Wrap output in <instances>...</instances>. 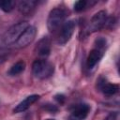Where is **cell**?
<instances>
[{"label":"cell","instance_id":"cell-1","mask_svg":"<svg viewBox=\"0 0 120 120\" xmlns=\"http://www.w3.org/2000/svg\"><path fill=\"white\" fill-rule=\"evenodd\" d=\"M53 71V65L45 59H38L32 65V72L38 79H47L52 75Z\"/></svg>","mask_w":120,"mask_h":120},{"label":"cell","instance_id":"cell-2","mask_svg":"<svg viewBox=\"0 0 120 120\" xmlns=\"http://www.w3.org/2000/svg\"><path fill=\"white\" fill-rule=\"evenodd\" d=\"M29 26L27 22H20L16 24H13L8 30L4 34L3 40L6 45L15 44L21 35L24 32V30Z\"/></svg>","mask_w":120,"mask_h":120},{"label":"cell","instance_id":"cell-3","mask_svg":"<svg viewBox=\"0 0 120 120\" xmlns=\"http://www.w3.org/2000/svg\"><path fill=\"white\" fill-rule=\"evenodd\" d=\"M66 17H67V13L63 8H56L52 9L51 12L49 13L48 20H47L48 29L51 32H53L56 29H58L65 22Z\"/></svg>","mask_w":120,"mask_h":120},{"label":"cell","instance_id":"cell-4","mask_svg":"<svg viewBox=\"0 0 120 120\" xmlns=\"http://www.w3.org/2000/svg\"><path fill=\"white\" fill-rule=\"evenodd\" d=\"M107 21V12L105 10H100L97 12L90 20L88 26L86 28L87 33H93L100 30L106 23Z\"/></svg>","mask_w":120,"mask_h":120},{"label":"cell","instance_id":"cell-5","mask_svg":"<svg viewBox=\"0 0 120 120\" xmlns=\"http://www.w3.org/2000/svg\"><path fill=\"white\" fill-rule=\"evenodd\" d=\"M36 34H37L36 27L35 26H32V25H29L24 30V32L21 35V37L18 38V40L16 41V43H15L16 47L17 48L26 47L27 45H29L34 40V38L36 37Z\"/></svg>","mask_w":120,"mask_h":120},{"label":"cell","instance_id":"cell-6","mask_svg":"<svg viewBox=\"0 0 120 120\" xmlns=\"http://www.w3.org/2000/svg\"><path fill=\"white\" fill-rule=\"evenodd\" d=\"M74 29H75V22L74 21H68V22H66L63 24L61 32L59 34L58 43L61 44V45L67 43L70 39L71 36L73 35Z\"/></svg>","mask_w":120,"mask_h":120},{"label":"cell","instance_id":"cell-7","mask_svg":"<svg viewBox=\"0 0 120 120\" xmlns=\"http://www.w3.org/2000/svg\"><path fill=\"white\" fill-rule=\"evenodd\" d=\"M89 111H90V106L88 104L85 103L78 104L72 110L69 116V120H83L87 116Z\"/></svg>","mask_w":120,"mask_h":120},{"label":"cell","instance_id":"cell-8","mask_svg":"<svg viewBox=\"0 0 120 120\" xmlns=\"http://www.w3.org/2000/svg\"><path fill=\"white\" fill-rule=\"evenodd\" d=\"M98 88L103 92V94H105V95H107V96L114 95V94L117 93L118 90H119V87H118L117 84L107 82H106L104 79H102V78L98 80Z\"/></svg>","mask_w":120,"mask_h":120},{"label":"cell","instance_id":"cell-9","mask_svg":"<svg viewBox=\"0 0 120 120\" xmlns=\"http://www.w3.org/2000/svg\"><path fill=\"white\" fill-rule=\"evenodd\" d=\"M39 98V96L38 95H31V96H28L25 99H23L22 102H20L13 110L14 112H22L24 111H26L33 103H35L38 99Z\"/></svg>","mask_w":120,"mask_h":120},{"label":"cell","instance_id":"cell-10","mask_svg":"<svg viewBox=\"0 0 120 120\" xmlns=\"http://www.w3.org/2000/svg\"><path fill=\"white\" fill-rule=\"evenodd\" d=\"M37 52L38 55L42 57H46L50 54L51 52V42L48 38H43L39 40L38 46H37Z\"/></svg>","mask_w":120,"mask_h":120},{"label":"cell","instance_id":"cell-11","mask_svg":"<svg viewBox=\"0 0 120 120\" xmlns=\"http://www.w3.org/2000/svg\"><path fill=\"white\" fill-rule=\"evenodd\" d=\"M102 56V52H100V50H98V49H94L92 50L89 54H88V57H87V60H86V65H87V68H94L98 62L100 60Z\"/></svg>","mask_w":120,"mask_h":120},{"label":"cell","instance_id":"cell-12","mask_svg":"<svg viewBox=\"0 0 120 120\" xmlns=\"http://www.w3.org/2000/svg\"><path fill=\"white\" fill-rule=\"evenodd\" d=\"M36 4L37 2L34 0H22L19 3V11L22 14H28L35 8Z\"/></svg>","mask_w":120,"mask_h":120},{"label":"cell","instance_id":"cell-13","mask_svg":"<svg viewBox=\"0 0 120 120\" xmlns=\"http://www.w3.org/2000/svg\"><path fill=\"white\" fill-rule=\"evenodd\" d=\"M25 68V63L21 60V61H18L17 63H15L11 68L10 69L8 70V74L11 75V76H15V75H18L20 73H22Z\"/></svg>","mask_w":120,"mask_h":120},{"label":"cell","instance_id":"cell-14","mask_svg":"<svg viewBox=\"0 0 120 120\" xmlns=\"http://www.w3.org/2000/svg\"><path fill=\"white\" fill-rule=\"evenodd\" d=\"M15 5H16L15 1H9V0L0 1V8L5 12H10L14 8Z\"/></svg>","mask_w":120,"mask_h":120},{"label":"cell","instance_id":"cell-15","mask_svg":"<svg viewBox=\"0 0 120 120\" xmlns=\"http://www.w3.org/2000/svg\"><path fill=\"white\" fill-rule=\"evenodd\" d=\"M86 5L87 2L85 0H79L74 4V10L77 12H81L86 8Z\"/></svg>","mask_w":120,"mask_h":120},{"label":"cell","instance_id":"cell-16","mask_svg":"<svg viewBox=\"0 0 120 120\" xmlns=\"http://www.w3.org/2000/svg\"><path fill=\"white\" fill-rule=\"evenodd\" d=\"M96 45L98 46V50L104 48V46L106 45V40L102 38H98V39H96Z\"/></svg>","mask_w":120,"mask_h":120},{"label":"cell","instance_id":"cell-17","mask_svg":"<svg viewBox=\"0 0 120 120\" xmlns=\"http://www.w3.org/2000/svg\"><path fill=\"white\" fill-rule=\"evenodd\" d=\"M55 99L58 101V103L63 104L65 101V96L64 95H56L55 96Z\"/></svg>","mask_w":120,"mask_h":120},{"label":"cell","instance_id":"cell-18","mask_svg":"<svg viewBox=\"0 0 120 120\" xmlns=\"http://www.w3.org/2000/svg\"><path fill=\"white\" fill-rule=\"evenodd\" d=\"M105 120H116V113L115 112H112L111 114H109Z\"/></svg>","mask_w":120,"mask_h":120},{"label":"cell","instance_id":"cell-19","mask_svg":"<svg viewBox=\"0 0 120 120\" xmlns=\"http://www.w3.org/2000/svg\"><path fill=\"white\" fill-rule=\"evenodd\" d=\"M46 120H53V119H46Z\"/></svg>","mask_w":120,"mask_h":120}]
</instances>
